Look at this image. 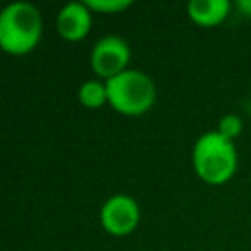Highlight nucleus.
Segmentation results:
<instances>
[{
    "instance_id": "f257e3e1",
    "label": "nucleus",
    "mask_w": 251,
    "mask_h": 251,
    "mask_svg": "<svg viewBox=\"0 0 251 251\" xmlns=\"http://www.w3.org/2000/svg\"><path fill=\"white\" fill-rule=\"evenodd\" d=\"M192 165L198 178L206 184L227 182L237 169V151L233 141L226 139L220 131L200 135L192 149Z\"/></svg>"
},
{
    "instance_id": "f03ea898",
    "label": "nucleus",
    "mask_w": 251,
    "mask_h": 251,
    "mask_svg": "<svg viewBox=\"0 0 251 251\" xmlns=\"http://www.w3.org/2000/svg\"><path fill=\"white\" fill-rule=\"evenodd\" d=\"M41 14L29 2H12L0 14V47L10 55H25L41 37Z\"/></svg>"
},
{
    "instance_id": "7ed1b4c3",
    "label": "nucleus",
    "mask_w": 251,
    "mask_h": 251,
    "mask_svg": "<svg viewBox=\"0 0 251 251\" xmlns=\"http://www.w3.org/2000/svg\"><path fill=\"white\" fill-rule=\"evenodd\" d=\"M110 106L124 116H141L155 104L157 88L149 75L127 69L106 80Z\"/></svg>"
},
{
    "instance_id": "20e7f679",
    "label": "nucleus",
    "mask_w": 251,
    "mask_h": 251,
    "mask_svg": "<svg viewBox=\"0 0 251 251\" xmlns=\"http://www.w3.org/2000/svg\"><path fill=\"white\" fill-rule=\"evenodd\" d=\"M127 63H129V47L118 35L102 37L90 53V67L94 75L106 80L127 71Z\"/></svg>"
},
{
    "instance_id": "39448f33",
    "label": "nucleus",
    "mask_w": 251,
    "mask_h": 251,
    "mask_svg": "<svg viewBox=\"0 0 251 251\" xmlns=\"http://www.w3.org/2000/svg\"><path fill=\"white\" fill-rule=\"evenodd\" d=\"M100 222L110 235H129L139 224V204L127 194H116L102 204Z\"/></svg>"
},
{
    "instance_id": "423d86ee",
    "label": "nucleus",
    "mask_w": 251,
    "mask_h": 251,
    "mask_svg": "<svg viewBox=\"0 0 251 251\" xmlns=\"http://www.w3.org/2000/svg\"><path fill=\"white\" fill-rule=\"evenodd\" d=\"M92 25V10L84 2L67 4L57 16V31L67 41H80Z\"/></svg>"
},
{
    "instance_id": "0eeeda50",
    "label": "nucleus",
    "mask_w": 251,
    "mask_h": 251,
    "mask_svg": "<svg viewBox=\"0 0 251 251\" xmlns=\"http://www.w3.org/2000/svg\"><path fill=\"white\" fill-rule=\"evenodd\" d=\"M231 10V4L227 0H190L186 4L188 18L202 25V27H214L222 24Z\"/></svg>"
},
{
    "instance_id": "6e6552de",
    "label": "nucleus",
    "mask_w": 251,
    "mask_h": 251,
    "mask_svg": "<svg viewBox=\"0 0 251 251\" xmlns=\"http://www.w3.org/2000/svg\"><path fill=\"white\" fill-rule=\"evenodd\" d=\"M78 100L82 106L96 110L100 106H104L108 102V90H106V82L100 80H86L80 84L78 88Z\"/></svg>"
},
{
    "instance_id": "1a4fd4ad",
    "label": "nucleus",
    "mask_w": 251,
    "mask_h": 251,
    "mask_svg": "<svg viewBox=\"0 0 251 251\" xmlns=\"http://www.w3.org/2000/svg\"><path fill=\"white\" fill-rule=\"evenodd\" d=\"M92 12L102 14H118L131 6V0H86L84 2Z\"/></svg>"
},
{
    "instance_id": "9d476101",
    "label": "nucleus",
    "mask_w": 251,
    "mask_h": 251,
    "mask_svg": "<svg viewBox=\"0 0 251 251\" xmlns=\"http://www.w3.org/2000/svg\"><path fill=\"white\" fill-rule=\"evenodd\" d=\"M241 127H243L241 118H239V116H235V114H227V116H224V118L220 120V124H218V129H216V131H220L226 139L233 141V139L241 133Z\"/></svg>"
},
{
    "instance_id": "9b49d317",
    "label": "nucleus",
    "mask_w": 251,
    "mask_h": 251,
    "mask_svg": "<svg viewBox=\"0 0 251 251\" xmlns=\"http://www.w3.org/2000/svg\"><path fill=\"white\" fill-rule=\"evenodd\" d=\"M235 8L251 18V0H239V2H235Z\"/></svg>"
}]
</instances>
